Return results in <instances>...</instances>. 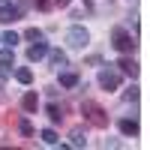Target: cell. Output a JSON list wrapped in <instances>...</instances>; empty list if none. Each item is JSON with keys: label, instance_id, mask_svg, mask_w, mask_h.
Wrapping results in <instances>:
<instances>
[{"label": "cell", "instance_id": "cell-1", "mask_svg": "<svg viewBox=\"0 0 150 150\" xmlns=\"http://www.w3.org/2000/svg\"><path fill=\"white\" fill-rule=\"evenodd\" d=\"M81 114H84V120L90 123V126H96V129H105V126H108L105 108L96 105V102H90V99H84V102H81Z\"/></svg>", "mask_w": 150, "mask_h": 150}, {"label": "cell", "instance_id": "cell-2", "mask_svg": "<svg viewBox=\"0 0 150 150\" xmlns=\"http://www.w3.org/2000/svg\"><path fill=\"white\" fill-rule=\"evenodd\" d=\"M111 39H114L111 45H114V48H117L120 54H132V51H135V45H138V42H135V39H132V36H129L126 30H123V27H114V33H111Z\"/></svg>", "mask_w": 150, "mask_h": 150}, {"label": "cell", "instance_id": "cell-3", "mask_svg": "<svg viewBox=\"0 0 150 150\" xmlns=\"http://www.w3.org/2000/svg\"><path fill=\"white\" fill-rule=\"evenodd\" d=\"M87 42H90V33H87V27L75 24V27L66 30V45H69V48H84Z\"/></svg>", "mask_w": 150, "mask_h": 150}, {"label": "cell", "instance_id": "cell-4", "mask_svg": "<svg viewBox=\"0 0 150 150\" xmlns=\"http://www.w3.org/2000/svg\"><path fill=\"white\" fill-rule=\"evenodd\" d=\"M99 87H102V90H117V87H120V72L102 69V72H99Z\"/></svg>", "mask_w": 150, "mask_h": 150}, {"label": "cell", "instance_id": "cell-5", "mask_svg": "<svg viewBox=\"0 0 150 150\" xmlns=\"http://www.w3.org/2000/svg\"><path fill=\"white\" fill-rule=\"evenodd\" d=\"M18 18H21V6H12L9 0H3L0 3V24H12Z\"/></svg>", "mask_w": 150, "mask_h": 150}, {"label": "cell", "instance_id": "cell-6", "mask_svg": "<svg viewBox=\"0 0 150 150\" xmlns=\"http://www.w3.org/2000/svg\"><path fill=\"white\" fill-rule=\"evenodd\" d=\"M69 147H87V132H84V126L69 129Z\"/></svg>", "mask_w": 150, "mask_h": 150}, {"label": "cell", "instance_id": "cell-7", "mask_svg": "<svg viewBox=\"0 0 150 150\" xmlns=\"http://www.w3.org/2000/svg\"><path fill=\"white\" fill-rule=\"evenodd\" d=\"M117 66H120L123 75H129V78H135V75H138V63H135L129 54H126V57H120V63H117Z\"/></svg>", "mask_w": 150, "mask_h": 150}, {"label": "cell", "instance_id": "cell-8", "mask_svg": "<svg viewBox=\"0 0 150 150\" xmlns=\"http://www.w3.org/2000/svg\"><path fill=\"white\" fill-rule=\"evenodd\" d=\"M45 51H48V45L39 39V42H33L30 45V51H27V60H30V63H36V60H42L45 57Z\"/></svg>", "mask_w": 150, "mask_h": 150}, {"label": "cell", "instance_id": "cell-9", "mask_svg": "<svg viewBox=\"0 0 150 150\" xmlns=\"http://www.w3.org/2000/svg\"><path fill=\"white\" fill-rule=\"evenodd\" d=\"M117 126H120V132H123V135H132V138L138 135V120H135V117H123Z\"/></svg>", "mask_w": 150, "mask_h": 150}, {"label": "cell", "instance_id": "cell-10", "mask_svg": "<svg viewBox=\"0 0 150 150\" xmlns=\"http://www.w3.org/2000/svg\"><path fill=\"white\" fill-rule=\"evenodd\" d=\"M21 108L24 111H36V108H39V96H36V90H27L21 96Z\"/></svg>", "mask_w": 150, "mask_h": 150}, {"label": "cell", "instance_id": "cell-11", "mask_svg": "<svg viewBox=\"0 0 150 150\" xmlns=\"http://www.w3.org/2000/svg\"><path fill=\"white\" fill-rule=\"evenodd\" d=\"M48 63L51 66H66V51H60V48H51V51H45Z\"/></svg>", "mask_w": 150, "mask_h": 150}, {"label": "cell", "instance_id": "cell-12", "mask_svg": "<svg viewBox=\"0 0 150 150\" xmlns=\"http://www.w3.org/2000/svg\"><path fill=\"white\" fill-rule=\"evenodd\" d=\"M60 87H78V75L75 72H60Z\"/></svg>", "mask_w": 150, "mask_h": 150}, {"label": "cell", "instance_id": "cell-13", "mask_svg": "<svg viewBox=\"0 0 150 150\" xmlns=\"http://www.w3.org/2000/svg\"><path fill=\"white\" fill-rule=\"evenodd\" d=\"M15 81H18V84H30V81H33V72H30L27 66H21V69H15Z\"/></svg>", "mask_w": 150, "mask_h": 150}, {"label": "cell", "instance_id": "cell-14", "mask_svg": "<svg viewBox=\"0 0 150 150\" xmlns=\"http://www.w3.org/2000/svg\"><path fill=\"white\" fill-rule=\"evenodd\" d=\"M39 138H42L45 144H51V147H57V144H60V138H57V132H54V129H42Z\"/></svg>", "mask_w": 150, "mask_h": 150}, {"label": "cell", "instance_id": "cell-15", "mask_svg": "<svg viewBox=\"0 0 150 150\" xmlns=\"http://www.w3.org/2000/svg\"><path fill=\"white\" fill-rule=\"evenodd\" d=\"M12 63H15V54H12V48H6V51H0V66L9 69Z\"/></svg>", "mask_w": 150, "mask_h": 150}, {"label": "cell", "instance_id": "cell-16", "mask_svg": "<svg viewBox=\"0 0 150 150\" xmlns=\"http://www.w3.org/2000/svg\"><path fill=\"white\" fill-rule=\"evenodd\" d=\"M18 132L24 135V138H33V123H30V120H21V123H18Z\"/></svg>", "mask_w": 150, "mask_h": 150}, {"label": "cell", "instance_id": "cell-17", "mask_svg": "<svg viewBox=\"0 0 150 150\" xmlns=\"http://www.w3.org/2000/svg\"><path fill=\"white\" fill-rule=\"evenodd\" d=\"M24 39H30V42H39V39H42V30H39V27H30V30H24Z\"/></svg>", "mask_w": 150, "mask_h": 150}, {"label": "cell", "instance_id": "cell-18", "mask_svg": "<svg viewBox=\"0 0 150 150\" xmlns=\"http://www.w3.org/2000/svg\"><path fill=\"white\" fill-rule=\"evenodd\" d=\"M48 117H51V123H60L63 120V111H60L57 105H48Z\"/></svg>", "mask_w": 150, "mask_h": 150}, {"label": "cell", "instance_id": "cell-19", "mask_svg": "<svg viewBox=\"0 0 150 150\" xmlns=\"http://www.w3.org/2000/svg\"><path fill=\"white\" fill-rule=\"evenodd\" d=\"M15 42H18V33L6 30V33H3V45H6V48H15Z\"/></svg>", "mask_w": 150, "mask_h": 150}, {"label": "cell", "instance_id": "cell-20", "mask_svg": "<svg viewBox=\"0 0 150 150\" xmlns=\"http://www.w3.org/2000/svg\"><path fill=\"white\" fill-rule=\"evenodd\" d=\"M123 99H126V102H138V90H135V87H132V90H126V96H123Z\"/></svg>", "mask_w": 150, "mask_h": 150}, {"label": "cell", "instance_id": "cell-21", "mask_svg": "<svg viewBox=\"0 0 150 150\" xmlns=\"http://www.w3.org/2000/svg\"><path fill=\"white\" fill-rule=\"evenodd\" d=\"M51 3H54V6H60V9H66V6L72 3V0H51Z\"/></svg>", "mask_w": 150, "mask_h": 150}, {"label": "cell", "instance_id": "cell-22", "mask_svg": "<svg viewBox=\"0 0 150 150\" xmlns=\"http://www.w3.org/2000/svg\"><path fill=\"white\" fill-rule=\"evenodd\" d=\"M0 93H3V75H0Z\"/></svg>", "mask_w": 150, "mask_h": 150}]
</instances>
